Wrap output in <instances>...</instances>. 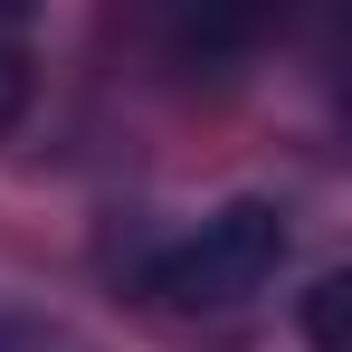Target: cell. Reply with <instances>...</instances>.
Segmentation results:
<instances>
[{
    "instance_id": "cell-2",
    "label": "cell",
    "mask_w": 352,
    "mask_h": 352,
    "mask_svg": "<svg viewBox=\"0 0 352 352\" xmlns=\"http://www.w3.org/2000/svg\"><path fill=\"white\" fill-rule=\"evenodd\" d=\"M124 10H133L143 48L181 76H229L295 19V0H124Z\"/></svg>"
},
{
    "instance_id": "cell-4",
    "label": "cell",
    "mask_w": 352,
    "mask_h": 352,
    "mask_svg": "<svg viewBox=\"0 0 352 352\" xmlns=\"http://www.w3.org/2000/svg\"><path fill=\"white\" fill-rule=\"evenodd\" d=\"M343 305H352V276H314V295H305V343L314 352H343Z\"/></svg>"
},
{
    "instance_id": "cell-3",
    "label": "cell",
    "mask_w": 352,
    "mask_h": 352,
    "mask_svg": "<svg viewBox=\"0 0 352 352\" xmlns=\"http://www.w3.org/2000/svg\"><path fill=\"white\" fill-rule=\"evenodd\" d=\"M29 10L38 0H0V133L29 115Z\"/></svg>"
},
{
    "instance_id": "cell-1",
    "label": "cell",
    "mask_w": 352,
    "mask_h": 352,
    "mask_svg": "<svg viewBox=\"0 0 352 352\" xmlns=\"http://www.w3.org/2000/svg\"><path fill=\"white\" fill-rule=\"evenodd\" d=\"M286 248H295V229L276 200H229L190 238H172L162 257H143V295L162 314H238V305H257L276 286Z\"/></svg>"
}]
</instances>
